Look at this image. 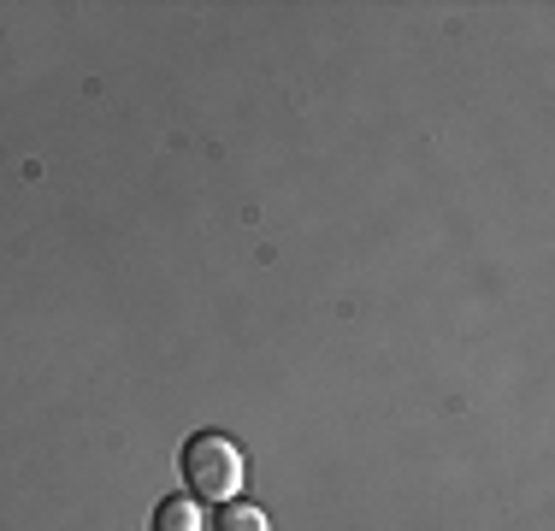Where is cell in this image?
I'll return each instance as SVG.
<instances>
[{
	"mask_svg": "<svg viewBox=\"0 0 555 531\" xmlns=\"http://www.w3.org/2000/svg\"><path fill=\"white\" fill-rule=\"evenodd\" d=\"M214 531H267V514H260L255 502H219Z\"/></svg>",
	"mask_w": 555,
	"mask_h": 531,
	"instance_id": "cell-3",
	"label": "cell"
},
{
	"mask_svg": "<svg viewBox=\"0 0 555 531\" xmlns=\"http://www.w3.org/2000/svg\"><path fill=\"white\" fill-rule=\"evenodd\" d=\"M183 484H190L195 502H236V490H243V449L219 431L190 437V449H183Z\"/></svg>",
	"mask_w": 555,
	"mask_h": 531,
	"instance_id": "cell-1",
	"label": "cell"
},
{
	"mask_svg": "<svg viewBox=\"0 0 555 531\" xmlns=\"http://www.w3.org/2000/svg\"><path fill=\"white\" fill-rule=\"evenodd\" d=\"M154 531H202V514H195L190 490H183V496H166L160 508H154Z\"/></svg>",
	"mask_w": 555,
	"mask_h": 531,
	"instance_id": "cell-2",
	"label": "cell"
}]
</instances>
